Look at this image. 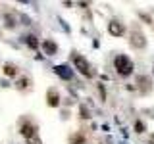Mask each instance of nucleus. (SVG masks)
Segmentation results:
<instances>
[{"instance_id": "nucleus-2", "label": "nucleus", "mask_w": 154, "mask_h": 144, "mask_svg": "<svg viewBox=\"0 0 154 144\" xmlns=\"http://www.w3.org/2000/svg\"><path fill=\"white\" fill-rule=\"evenodd\" d=\"M114 67H116V71H118V75H122V77H127V75L133 73V62L129 60L125 54H118V56H116Z\"/></svg>"}, {"instance_id": "nucleus-8", "label": "nucleus", "mask_w": 154, "mask_h": 144, "mask_svg": "<svg viewBox=\"0 0 154 144\" xmlns=\"http://www.w3.org/2000/svg\"><path fill=\"white\" fill-rule=\"evenodd\" d=\"M42 50H45V54L46 56H54L56 52H58V46H56V42L54 40H42Z\"/></svg>"}, {"instance_id": "nucleus-15", "label": "nucleus", "mask_w": 154, "mask_h": 144, "mask_svg": "<svg viewBox=\"0 0 154 144\" xmlns=\"http://www.w3.org/2000/svg\"><path fill=\"white\" fill-rule=\"evenodd\" d=\"M81 117H83V119H87V117H89V112H87L85 108H81Z\"/></svg>"}, {"instance_id": "nucleus-12", "label": "nucleus", "mask_w": 154, "mask_h": 144, "mask_svg": "<svg viewBox=\"0 0 154 144\" xmlns=\"http://www.w3.org/2000/svg\"><path fill=\"white\" fill-rule=\"evenodd\" d=\"M23 42H25V44L31 48V50H37V48L41 46V42L37 40V37H35V35H27V37H23Z\"/></svg>"}, {"instance_id": "nucleus-13", "label": "nucleus", "mask_w": 154, "mask_h": 144, "mask_svg": "<svg viewBox=\"0 0 154 144\" xmlns=\"http://www.w3.org/2000/svg\"><path fill=\"white\" fill-rule=\"evenodd\" d=\"M85 140H87V138H85L81 133H75L73 136H69V142H71V144H83Z\"/></svg>"}, {"instance_id": "nucleus-4", "label": "nucleus", "mask_w": 154, "mask_h": 144, "mask_svg": "<svg viewBox=\"0 0 154 144\" xmlns=\"http://www.w3.org/2000/svg\"><path fill=\"white\" fill-rule=\"evenodd\" d=\"M129 44H131L135 50H143V48L146 46V38H144V35L139 31V29H133L131 38H129Z\"/></svg>"}, {"instance_id": "nucleus-3", "label": "nucleus", "mask_w": 154, "mask_h": 144, "mask_svg": "<svg viewBox=\"0 0 154 144\" xmlns=\"http://www.w3.org/2000/svg\"><path fill=\"white\" fill-rule=\"evenodd\" d=\"M73 65H75V69L79 71L81 75H85V77H93V71H91V64L87 62V58H83L81 54H73Z\"/></svg>"}, {"instance_id": "nucleus-1", "label": "nucleus", "mask_w": 154, "mask_h": 144, "mask_svg": "<svg viewBox=\"0 0 154 144\" xmlns=\"http://www.w3.org/2000/svg\"><path fill=\"white\" fill-rule=\"evenodd\" d=\"M19 133H21V136L27 140V144H42L41 138H38V129L31 119H23V121L19 123Z\"/></svg>"}, {"instance_id": "nucleus-9", "label": "nucleus", "mask_w": 154, "mask_h": 144, "mask_svg": "<svg viewBox=\"0 0 154 144\" xmlns=\"http://www.w3.org/2000/svg\"><path fill=\"white\" fill-rule=\"evenodd\" d=\"M2 73L6 75V77H16V75L19 73V69H17V65H16V64H4Z\"/></svg>"}, {"instance_id": "nucleus-14", "label": "nucleus", "mask_w": 154, "mask_h": 144, "mask_svg": "<svg viewBox=\"0 0 154 144\" xmlns=\"http://www.w3.org/2000/svg\"><path fill=\"white\" fill-rule=\"evenodd\" d=\"M135 129H137V133H144V125L141 121H135Z\"/></svg>"}, {"instance_id": "nucleus-10", "label": "nucleus", "mask_w": 154, "mask_h": 144, "mask_svg": "<svg viewBox=\"0 0 154 144\" xmlns=\"http://www.w3.org/2000/svg\"><path fill=\"white\" fill-rule=\"evenodd\" d=\"M54 73H56L58 77H62V79H71V69H69V67H66V65L54 67Z\"/></svg>"}, {"instance_id": "nucleus-11", "label": "nucleus", "mask_w": 154, "mask_h": 144, "mask_svg": "<svg viewBox=\"0 0 154 144\" xmlns=\"http://www.w3.org/2000/svg\"><path fill=\"white\" fill-rule=\"evenodd\" d=\"M16 88L17 90H29L31 88V79L29 77H19L16 81Z\"/></svg>"}, {"instance_id": "nucleus-6", "label": "nucleus", "mask_w": 154, "mask_h": 144, "mask_svg": "<svg viewBox=\"0 0 154 144\" xmlns=\"http://www.w3.org/2000/svg\"><path fill=\"white\" fill-rule=\"evenodd\" d=\"M108 31H110V35H114V37H122L125 33V27H123V23L118 21V19H112V21L108 23Z\"/></svg>"}, {"instance_id": "nucleus-5", "label": "nucleus", "mask_w": 154, "mask_h": 144, "mask_svg": "<svg viewBox=\"0 0 154 144\" xmlns=\"http://www.w3.org/2000/svg\"><path fill=\"white\" fill-rule=\"evenodd\" d=\"M137 85H139V92L141 94H148L152 90V81L146 75H139L137 77Z\"/></svg>"}, {"instance_id": "nucleus-7", "label": "nucleus", "mask_w": 154, "mask_h": 144, "mask_svg": "<svg viewBox=\"0 0 154 144\" xmlns=\"http://www.w3.org/2000/svg\"><path fill=\"white\" fill-rule=\"evenodd\" d=\"M46 104L50 106V108H58V106H60V92H58L56 88H48V92H46Z\"/></svg>"}]
</instances>
